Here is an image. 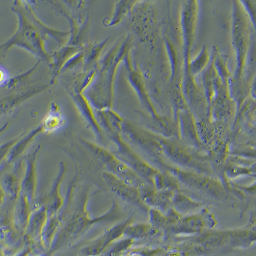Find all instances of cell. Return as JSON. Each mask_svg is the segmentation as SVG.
I'll return each instance as SVG.
<instances>
[{
	"label": "cell",
	"instance_id": "2",
	"mask_svg": "<svg viewBox=\"0 0 256 256\" xmlns=\"http://www.w3.org/2000/svg\"><path fill=\"white\" fill-rule=\"evenodd\" d=\"M63 118L60 115V114L56 113V112H52L48 116L46 120L45 124L50 129H54L56 128L62 124Z\"/></svg>",
	"mask_w": 256,
	"mask_h": 256
},
{
	"label": "cell",
	"instance_id": "3",
	"mask_svg": "<svg viewBox=\"0 0 256 256\" xmlns=\"http://www.w3.org/2000/svg\"><path fill=\"white\" fill-rule=\"evenodd\" d=\"M8 78V73L4 70L3 68H1V84H3L6 83V80Z\"/></svg>",
	"mask_w": 256,
	"mask_h": 256
},
{
	"label": "cell",
	"instance_id": "1",
	"mask_svg": "<svg viewBox=\"0 0 256 256\" xmlns=\"http://www.w3.org/2000/svg\"><path fill=\"white\" fill-rule=\"evenodd\" d=\"M209 61V54L207 50H203L202 54L193 61L191 64V70L194 74H198L200 73L206 68Z\"/></svg>",
	"mask_w": 256,
	"mask_h": 256
}]
</instances>
